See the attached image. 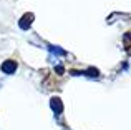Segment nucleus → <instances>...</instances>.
Masks as SVG:
<instances>
[{"label": "nucleus", "mask_w": 131, "mask_h": 130, "mask_svg": "<svg viewBox=\"0 0 131 130\" xmlns=\"http://www.w3.org/2000/svg\"><path fill=\"white\" fill-rule=\"evenodd\" d=\"M15 68H17V63L12 62V60H8V62H5V63L2 65V70L5 72V73H12Z\"/></svg>", "instance_id": "1"}]
</instances>
